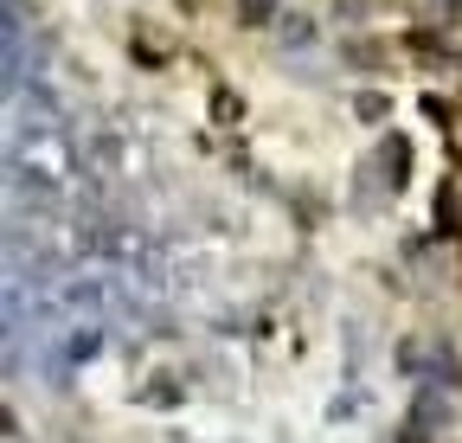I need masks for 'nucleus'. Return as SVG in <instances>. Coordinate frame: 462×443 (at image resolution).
Returning a JSON list of instances; mask_svg holds the SVG:
<instances>
[{
	"label": "nucleus",
	"mask_w": 462,
	"mask_h": 443,
	"mask_svg": "<svg viewBox=\"0 0 462 443\" xmlns=\"http://www.w3.org/2000/svg\"><path fill=\"white\" fill-rule=\"evenodd\" d=\"M379 168H385L392 187H404V180H411V142H404V135H379Z\"/></svg>",
	"instance_id": "f257e3e1"
},
{
	"label": "nucleus",
	"mask_w": 462,
	"mask_h": 443,
	"mask_svg": "<svg viewBox=\"0 0 462 443\" xmlns=\"http://www.w3.org/2000/svg\"><path fill=\"white\" fill-rule=\"evenodd\" d=\"M276 39H282L289 51H302V45H315V20H309V14H282V20H276Z\"/></svg>",
	"instance_id": "f03ea898"
},
{
	"label": "nucleus",
	"mask_w": 462,
	"mask_h": 443,
	"mask_svg": "<svg viewBox=\"0 0 462 443\" xmlns=\"http://www.w3.org/2000/svg\"><path fill=\"white\" fill-rule=\"evenodd\" d=\"M340 65H354V71H373V65H385V51H379L373 39H340Z\"/></svg>",
	"instance_id": "7ed1b4c3"
},
{
	"label": "nucleus",
	"mask_w": 462,
	"mask_h": 443,
	"mask_svg": "<svg viewBox=\"0 0 462 443\" xmlns=\"http://www.w3.org/2000/svg\"><path fill=\"white\" fill-rule=\"evenodd\" d=\"M354 116H360V123H385V116H392V97H385V90H360V97H354Z\"/></svg>",
	"instance_id": "20e7f679"
},
{
	"label": "nucleus",
	"mask_w": 462,
	"mask_h": 443,
	"mask_svg": "<svg viewBox=\"0 0 462 443\" xmlns=\"http://www.w3.org/2000/svg\"><path fill=\"white\" fill-rule=\"evenodd\" d=\"M270 20H282L270 0H238V26H270Z\"/></svg>",
	"instance_id": "39448f33"
},
{
	"label": "nucleus",
	"mask_w": 462,
	"mask_h": 443,
	"mask_svg": "<svg viewBox=\"0 0 462 443\" xmlns=\"http://www.w3.org/2000/svg\"><path fill=\"white\" fill-rule=\"evenodd\" d=\"M142 399L161 405V411H167V405H180V379H148V392H142Z\"/></svg>",
	"instance_id": "423d86ee"
},
{
	"label": "nucleus",
	"mask_w": 462,
	"mask_h": 443,
	"mask_svg": "<svg viewBox=\"0 0 462 443\" xmlns=\"http://www.w3.org/2000/svg\"><path fill=\"white\" fill-rule=\"evenodd\" d=\"M418 424H437V418H449V399L443 392H418V411H411Z\"/></svg>",
	"instance_id": "0eeeda50"
},
{
	"label": "nucleus",
	"mask_w": 462,
	"mask_h": 443,
	"mask_svg": "<svg viewBox=\"0 0 462 443\" xmlns=\"http://www.w3.org/2000/svg\"><path fill=\"white\" fill-rule=\"evenodd\" d=\"M97 347H103V335H97V328H78V335L65 341V354H71V360H90Z\"/></svg>",
	"instance_id": "6e6552de"
},
{
	"label": "nucleus",
	"mask_w": 462,
	"mask_h": 443,
	"mask_svg": "<svg viewBox=\"0 0 462 443\" xmlns=\"http://www.w3.org/2000/svg\"><path fill=\"white\" fill-rule=\"evenodd\" d=\"M398 443H430V424H418V418L398 424Z\"/></svg>",
	"instance_id": "1a4fd4ad"
},
{
	"label": "nucleus",
	"mask_w": 462,
	"mask_h": 443,
	"mask_svg": "<svg viewBox=\"0 0 462 443\" xmlns=\"http://www.w3.org/2000/svg\"><path fill=\"white\" fill-rule=\"evenodd\" d=\"M334 14H346V20H360V14H366V0H334Z\"/></svg>",
	"instance_id": "9d476101"
}]
</instances>
